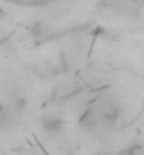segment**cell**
I'll return each instance as SVG.
<instances>
[{
    "instance_id": "6da1fadb",
    "label": "cell",
    "mask_w": 144,
    "mask_h": 155,
    "mask_svg": "<svg viewBox=\"0 0 144 155\" xmlns=\"http://www.w3.org/2000/svg\"><path fill=\"white\" fill-rule=\"evenodd\" d=\"M41 127L47 134H58L64 130L65 121L58 114H45L41 118Z\"/></svg>"
},
{
    "instance_id": "7a4b0ae2",
    "label": "cell",
    "mask_w": 144,
    "mask_h": 155,
    "mask_svg": "<svg viewBox=\"0 0 144 155\" xmlns=\"http://www.w3.org/2000/svg\"><path fill=\"white\" fill-rule=\"evenodd\" d=\"M98 123V114L93 110H88L79 120V126L85 131H91Z\"/></svg>"
},
{
    "instance_id": "3957f363",
    "label": "cell",
    "mask_w": 144,
    "mask_h": 155,
    "mask_svg": "<svg viewBox=\"0 0 144 155\" xmlns=\"http://www.w3.org/2000/svg\"><path fill=\"white\" fill-rule=\"evenodd\" d=\"M31 34H33V37H42L45 34V28L42 27L41 23H34L31 27Z\"/></svg>"
}]
</instances>
